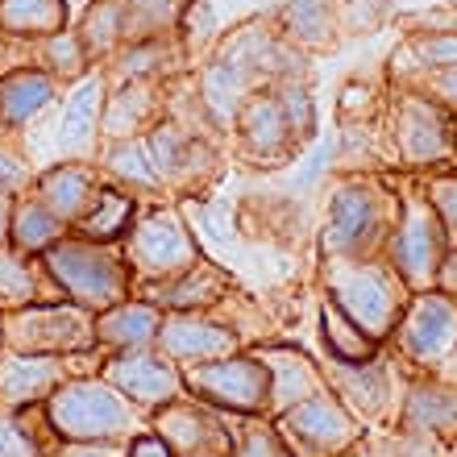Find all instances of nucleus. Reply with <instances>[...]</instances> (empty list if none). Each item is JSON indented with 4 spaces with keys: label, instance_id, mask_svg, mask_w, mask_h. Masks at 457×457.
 I'll return each mask as SVG.
<instances>
[{
    "label": "nucleus",
    "instance_id": "obj_15",
    "mask_svg": "<svg viewBox=\"0 0 457 457\" xmlns=\"http://www.w3.org/2000/svg\"><path fill=\"white\" fill-rule=\"evenodd\" d=\"M145 150H150V162H154L158 179H162V192L195 187L204 167L212 162L204 142H195V133H187L179 120H167V117L145 133Z\"/></svg>",
    "mask_w": 457,
    "mask_h": 457
},
{
    "label": "nucleus",
    "instance_id": "obj_6",
    "mask_svg": "<svg viewBox=\"0 0 457 457\" xmlns=\"http://www.w3.org/2000/svg\"><path fill=\"white\" fill-rule=\"evenodd\" d=\"M187 395L228 416H270V370L258 353H228L217 361L183 366Z\"/></svg>",
    "mask_w": 457,
    "mask_h": 457
},
{
    "label": "nucleus",
    "instance_id": "obj_27",
    "mask_svg": "<svg viewBox=\"0 0 457 457\" xmlns=\"http://www.w3.org/2000/svg\"><path fill=\"white\" fill-rule=\"evenodd\" d=\"M71 228L62 225L54 212H50L34 192H25L12 200V217H9V245L17 253H29V258H42V253Z\"/></svg>",
    "mask_w": 457,
    "mask_h": 457
},
{
    "label": "nucleus",
    "instance_id": "obj_18",
    "mask_svg": "<svg viewBox=\"0 0 457 457\" xmlns=\"http://www.w3.org/2000/svg\"><path fill=\"white\" fill-rule=\"evenodd\" d=\"M162 120V96H158L154 79H125L117 92L104 100V117H100V137L109 142H129L145 137Z\"/></svg>",
    "mask_w": 457,
    "mask_h": 457
},
{
    "label": "nucleus",
    "instance_id": "obj_32",
    "mask_svg": "<svg viewBox=\"0 0 457 457\" xmlns=\"http://www.w3.org/2000/svg\"><path fill=\"white\" fill-rule=\"evenodd\" d=\"M278 34L287 37L291 46L320 50L333 46L337 37V12L328 0H287L278 9Z\"/></svg>",
    "mask_w": 457,
    "mask_h": 457
},
{
    "label": "nucleus",
    "instance_id": "obj_33",
    "mask_svg": "<svg viewBox=\"0 0 457 457\" xmlns=\"http://www.w3.org/2000/svg\"><path fill=\"white\" fill-rule=\"evenodd\" d=\"M120 4V46L162 37L179 29L183 4L187 0H117Z\"/></svg>",
    "mask_w": 457,
    "mask_h": 457
},
{
    "label": "nucleus",
    "instance_id": "obj_25",
    "mask_svg": "<svg viewBox=\"0 0 457 457\" xmlns=\"http://www.w3.org/2000/svg\"><path fill=\"white\" fill-rule=\"evenodd\" d=\"M50 300H62V291L46 275L42 258H29V253H17L12 245H4L0 250V316Z\"/></svg>",
    "mask_w": 457,
    "mask_h": 457
},
{
    "label": "nucleus",
    "instance_id": "obj_29",
    "mask_svg": "<svg viewBox=\"0 0 457 457\" xmlns=\"http://www.w3.org/2000/svg\"><path fill=\"white\" fill-rule=\"evenodd\" d=\"M59 436L42 408H0V457H54Z\"/></svg>",
    "mask_w": 457,
    "mask_h": 457
},
{
    "label": "nucleus",
    "instance_id": "obj_21",
    "mask_svg": "<svg viewBox=\"0 0 457 457\" xmlns=\"http://www.w3.org/2000/svg\"><path fill=\"white\" fill-rule=\"evenodd\" d=\"M253 84H258V79H253L237 59L217 54V59L204 67V75H200V109H204V117L212 120L217 129H233L241 104L253 96L250 92Z\"/></svg>",
    "mask_w": 457,
    "mask_h": 457
},
{
    "label": "nucleus",
    "instance_id": "obj_44",
    "mask_svg": "<svg viewBox=\"0 0 457 457\" xmlns=\"http://www.w3.org/2000/svg\"><path fill=\"white\" fill-rule=\"evenodd\" d=\"M428 200H433L436 217H441V225H449L457 233V179L453 175H441V179H433V187H428Z\"/></svg>",
    "mask_w": 457,
    "mask_h": 457
},
{
    "label": "nucleus",
    "instance_id": "obj_52",
    "mask_svg": "<svg viewBox=\"0 0 457 457\" xmlns=\"http://www.w3.org/2000/svg\"><path fill=\"white\" fill-rule=\"evenodd\" d=\"M4 42H9V37H4V34H0V54H4ZM0 67H4V62H0Z\"/></svg>",
    "mask_w": 457,
    "mask_h": 457
},
{
    "label": "nucleus",
    "instance_id": "obj_20",
    "mask_svg": "<svg viewBox=\"0 0 457 457\" xmlns=\"http://www.w3.org/2000/svg\"><path fill=\"white\" fill-rule=\"evenodd\" d=\"M258 358L270 370V416H283V411L303 403V399L328 391L325 374L316 370L303 353H295L291 345H266V349H258Z\"/></svg>",
    "mask_w": 457,
    "mask_h": 457
},
{
    "label": "nucleus",
    "instance_id": "obj_30",
    "mask_svg": "<svg viewBox=\"0 0 457 457\" xmlns=\"http://www.w3.org/2000/svg\"><path fill=\"white\" fill-rule=\"evenodd\" d=\"M100 175L112 183H120L125 192L142 195H162V179H158L145 137H129V142H109L100 154Z\"/></svg>",
    "mask_w": 457,
    "mask_h": 457
},
{
    "label": "nucleus",
    "instance_id": "obj_36",
    "mask_svg": "<svg viewBox=\"0 0 457 457\" xmlns=\"http://www.w3.org/2000/svg\"><path fill=\"white\" fill-rule=\"evenodd\" d=\"M175 59H179V46H175L167 34L145 37V42H129V46H120L117 75L120 79H162V75L175 67Z\"/></svg>",
    "mask_w": 457,
    "mask_h": 457
},
{
    "label": "nucleus",
    "instance_id": "obj_49",
    "mask_svg": "<svg viewBox=\"0 0 457 457\" xmlns=\"http://www.w3.org/2000/svg\"><path fill=\"white\" fill-rule=\"evenodd\" d=\"M433 87L441 92V100H445L449 109H457V67H445V71H436Z\"/></svg>",
    "mask_w": 457,
    "mask_h": 457
},
{
    "label": "nucleus",
    "instance_id": "obj_17",
    "mask_svg": "<svg viewBox=\"0 0 457 457\" xmlns=\"http://www.w3.org/2000/svg\"><path fill=\"white\" fill-rule=\"evenodd\" d=\"M233 129H237L241 150H245L253 162H278V158L291 154V145H300L287 125V117H283V104H278L275 92H258V96L245 100Z\"/></svg>",
    "mask_w": 457,
    "mask_h": 457
},
{
    "label": "nucleus",
    "instance_id": "obj_35",
    "mask_svg": "<svg viewBox=\"0 0 457 457\" xmlns=\"http://www.w3.org/2000/svg\"><path fill=\"white\" fill-rule=\"evenodd\" d=\"M403 424L416 433H449L457 428V391L445 386H416L403 411Z\"/></svg>",
    "mask_w": 457,
    "mask_h": 457
},
{
    "label": "nucleus",
    "instance_id": "obj_26",
    "mask_svg": "<svg viewBox=\"0 0 457 457\" xmlns=\"http://www.w3.org/2000/svg\"><path fill=\"white\" fill-rule=\"evenodd\" d=\"M104 100H109V84L104 75H84L71 87V96L62 104L59 117V150L62 154H84L87 142L100 133V117H104Z\"/></svg>",
    "mask_w": 457,
    "mask_h": 457
},
{
    "label": "nucleus",
    "instance_id": "obj_4",
    "mask_svg": "<svg viewBox=\"0 0 457 457\" xmlns=\"http://www.w3.org/2000/svg\"><path fill=\"white\" fill-rule=\"evenodd\" d=\"M120 253L129 262L133 291L158 287L167 278H179L183 270H192L200 262L192 228H187V220L170 204H154V208H145V212H137L129 237L120 241Z\"/></svg>",
    "mask_w": 457,
    "mask_h": 457
},
{
    "label": "nucleus",
    "instance_id": "obj_41",
    "mask_svg": "<svg viewBox=\"0 0 457 457\" xmlns=\"http://www.w3.org/2000/svg\"><path fill=\"white\" fill-rule=\"evenodd\" d=\"M29 187H34V167H29L25 150L12 137H0V195L17 200Z\"/></svg>",
    "mask_w": 457,
    "mask_h": 457
},
{
    "label": "nucleus",
    "instance_id": "obj_51",
    "mask_svg": "<svg viewBox=\"0 0 457 457\" xmlns=\"http://www.w3.org/2000/svg\"><path fill=\"white\" fill-rule=\"evenodd\" d=\"M67 4H71V17H75V12H84L87 4H92V0H67Z\"/></svg>",
    "mask_w": 457,
    "mask_h": 457
},
{
    "label": "nucleus",
    "instance_id": "obj_38",
    "mask_svg": "<svg viewBox=\"0 0 457 457\" xmlns=\"http://www.w3.org/2000/svg\"><path fill=\"white\" fill-rule=\"evenodd\" d=\"M42 54H46L42 71H50L54 79H84L87 75V50H84V37L75 29L42 37Z\"/></svg>",
    "mask_w": 457,
    "mask_h": 457
},
{
    "label": "nucleus",
    "instance_id": "obj_48",
    "mask_svg": "<svg viewBox=\"0 0 457 457\" xmlns=\"http://www.w3.org/2000/svg\"><path fill=\"white\" fill-rule=\"evenodd\" d=\"M436 287L445 295H457V250H445L441 258V270H436Z\"/></svg>",
    "mask_w": 457,
    "mask_h": 457
},
{
    "label": "nucleus",
    "instance_id": "obj_40",
    "mask_svg": "<svg viewBox=\"0 0 457 457\" xmlns=\"http://www.w3.org/2000/svg\"><path fill=\"white\" fill-rule=\"evenodd\" d=\"M411 59L428 67V71H445L457 67V29H433V34H411L408 42Z\"/></svg>",
    "mask_w": 457,
    "mask_h": 457
},
{
    "label": "nucleus",
    "instance_id": "obj_12",
    "mask_svg": "<svg viewBox=\"0 0 457 457\" xmlns=\"http://www.w3.org/2000/svg\"><path fill=\"white\" fill-rule=\"evenodd\" d=\"M175 366H200L228 353H241V333L208 312H162V328L154 341Z\"/></svg>",
    "mask_w": 457,
    "mask_h": 457
},
{
    "label": "nucleus",
    "instance_id": "obj_7",
    "mask_svg": "<svg viewBox=\"0 0 457 457\" xmlns=\"http://www.w3.org/2000/svg\"><path fill=\"white\" fill-rule=\"evenodd\" d=\"M391 220H399V204H391L374 183H345L337 187L333 204H328V225H325V250L333 258H370L378 241H386Z\"/></svg>",
    "mask_w": 457,
    "mask_h": 457
},
{
    "label": "nucleus",
    "instance_id": "obj_1",
    "mask_svg": "<svg viewBox=\"0 0 457 457\" xmlns=\"http://www.w3.org/2000/svg\"><path fill=\"white\" fill-rule=\"evenodd\" d=\"M42 411L59 441H133L150 433V416L100 374H71L42 403Z\"/></svg>",
    "mask_w": 457,
    "mask_h": 457
},
{
    "label": "nucleus",
    "instance_id": "obj_34",
    "mask_svg": "<svg viewBox=\"0 0 457 457\" xmlns=\"http://www.w3.org/2000/svg\"><path fill=\"white\" fill-rule=\"evenodd\" d=\"M320 325H325V349L333 361H370L374 358L378 341L370 333H361L333 300H325V308H320Z\"/></svg>",
    "mask_w": 457,
    "mask_h": 457
},
{
    "label": "nucleus",
    "instance_id": "obj_14",
    "mask_svg": "<svg viewBox=\"0 0 457 457\" xmlns=\"http://www.w3.org/2000/svg\"><path fill=\"white\" fill-rule=\"evenodd\" d=\"M399 341L408 349L411 361L420 366H436L457 353V303L445 295H420L408 308L403 325H399Z\"/></svg>",
    "mask_w": 457,
    "mask_h": 457
},
{
    "label": "nucleus",
    "instance_id": "obj_23",
    "mask_svg": "<svg viewBox=\"0 0 457 457\" xmlns=\"http://www.w3.org/2000/svg\"><path fill=\"white\" fill-rule=\"evenodd\" d=\"M59 96V79L42 67H12L0 75V129H21Z\"/></svg>",
    "mask_w": 457,
    "mask_h": 457
},
{
    "label": "nucleus",
    "instance_id": "obj_16",
    "mask_svg": "<svg viewBox=\"0 0 457 457\" xmlns=\"http://www.w3.org/2000/svg\"><path fill=\"white\" fill-rule=\"evenodd\" d=\"M100 183H104V175H100L96 162L62 158V162H54V167L37 170L29 192H34L37 200L62 220V225L75 228V220L87 212V204H92V195H96Z\"/></svg>",
    "mask_w": 457,
    "mask_h": 457
},
{
    "label": "nucleus",
    "instance_id": "obj_10",
    "mask_svg": "<svg viewBox=\"0 0 457 457\" xmlns=\"http://www.w3.org/2000/svg\"><path fill=\"white\" fill-rule=\"evenodd\" d=\"M441 258H445V225L436 217L433 200L399 204V220L391 233V270L408 287H428L436 283Z\"/></svg>",
    "mask_w": 457,
    "mask_h": 457
},
{
    "label": "nucleus",
    "instance_id": "obj_46",
    "mask_svg": "<svg viewBox=\"0 0 457 457\" xmlns=\"http://www.w3.org/2000/svg\"><path fill=\"white\" fill-rule=\"evenodd\" d=\"M391 4H395V0H345V9L353 12V21H361V25L383 21L386 12H391Z\"/></svg>",
    "mask_w": 457,
    "mask_h": 457
},
{
    "label": "nucleus",
    "instance_id": "obj_9",
    "mask_svg": "<svg viewBox=\"0 0 457 457\" xmlns=\"http://www.w3.org/2000/svg\"><path fill=\"white\" fill-rule=\"evenodd\" d=\"M100 353L50 358V353H17L0 349V408H42L71 374H96Z\"/></svg>",
    "mask_w": 457,
    "mask_h": 457
},
{
    "label": "nucleus",
    "instance_id": "obj_28",
    "mask_svg": "<svg viewBox=\"0 0 457 457\" xmlns=\"http://www.w3.org/2000/svg\"><path fill=\"white\" fill-rule=\"evenodd\" d=\"M71 29V4L67 0H0V34L42 42L50 34Z\"/></svg>",
    "mask_w": 457,
    "mask_h": 457
},
{
    "label": "nucleus",
    "instance_id": "obj_3",
    "mask_svg": "<svg viewBox=\"0 0 457 457\" xmlns=\"http://www.w3.org/2000/svg\"><path fill=\"white\" fill-rule=\"evenodd\" d=\"M0 349L17 353H50V358H79L96 349V312L71 300L29 303L0 316Z\"/></svg>",
    "mask_w": 457,
    "mask_h": 457
},
{
    "label": "nucleus",
    "instance_id": "obj_22",
    "mask_svg": "<svg viewBox=\"0 0 457 457\" xmlns=\"http://www.w3.org/2000/svg\"><path fill=\"white\" fill-rule=\"evenodd\" d=\"M162 328V308L142 295L120 300L117 308L96 316V349L100 353H117V349H145L158 341Z\"/></svg>",
    "mask_w": 457,
    "mask_h": 457
},
{
    "label": "nucleus",
    "instance_id": "obj_5",
    "mask_svg": "<svg viewBox=\"0 0 457 457\" xmlns=\"http://www.w3.org/2000/svg\"><path fill=\"white\" fill-rule=\"evenodd\" d=\"M399 283L403 278L391 266H378L370 258H358V262L333 258V266H328V300L374 341L391 333L399 320V308H403Z\"/></svg>",
    "mask_w": 457,
    "mask_h": 457
},
{
    "label": "nucleus",
    "instance_id": "obj_2",
    "mask_svg": "<svg viewBox=\"0 0 457 457\" xmlns=\"http://www.w3.org/2000/svg\"><path fill=\"white\" fill-rule=\"evenodd\" d=\"M46 275L62 291V300L79 303L87 312H109L120 300L133 295V275L120 245H100L79 233H62L46 253H42Z\"/></svg>",
    "mask_w": 457,
    "mask_h": 457
},
{
    "label": "nucleus",
    "instance_id": "obj_45",
    "mask_svg": "<svg viewBox=\"0 0 457 457\" xmlns=\"http://www.w3.org/2000/svg\"><path fill=\"white\" fill-rule=\"evenodd\" d=\"M333 154H337V145L328 142V137H325V142H316V145H312V154H308V162H303V167L295 170V187H312V183L320 179V175H325L328 162H333Z\"/></svg>",
    "mask_w": 457,
    "mask_h": 457
},
{
    "label": "nucleus",
    "instance_id": "obj_13",
    "mask_svg": "<svg viewBox=\"0 0 457 457\" xmlns=\"http://www.w3.org/2000/svg\"><path fill=\"white\" fill-rule=\"evenodd\" d=\"M395 142L399 154L424 167V162H441L457 150L453 120L449 112L428 96H403L395 109Z\"/></svg>",
    "mask_w": 457,
    "mask_h": 457
},
{
    "label": "nucleus",
    "instance_id": "obj_43",
    "mask_svg": "<svg viewBox=\"0 0 457 457\" xmlns=\"http://www.w3.org/2000/svg\"><path fill=\"white\" fill-rule=\"evenodd\" d=\"M54 457H129V441H59Z\"/></svg>",
    "mask_w": 457,
    "mask_h": 457
},
{
    "label": "nucleus",
    "instance_id": "obj_50",
    "mask_svg": "<svg viewBox=\"0 0 457 457\" xmlns=\"http://www.w3.org/2000/svg\"><path fill=\"white\" fill-rule=\"evenodd\" d=\"M9 217H12V200L0 195V250L9 245Z\"/></svg>",
    "mask_w": 457,
    "mask_h": 457
},
{
    "label": "nucleus",
    "instance_id": "obj_37",
    "mask_svg": "<svg viewBox=\"0 0 457 457\" xmlns=\"http://www.w3.org/2000/svg\"><path fill=\"white\" fill-rule=\"evenodd\" d=\"M228 433H233V457H291V449L283 445L275 424H266V416H233Z\"/></svg>",
    "mask_w": 457,
    "mask_h": 457
},
{
    "label": "nucleus",
    "instance_id": "obj_11",
    "mask_svg": "<svg viewBox=\"0 0 457 457\" xmlns=\"http://www.w3.org/2000/svg\"><path fill=\"white\" fill-rule=\"evenodd\" d=\"M275 428L283 436V445L291 449V457H333L358 433L349 408L333 391H320V395L303 399L283 416H275Z\"/></svg>",
    "mask_w": 457,
    "mask_h": 457
},
{
    "label": "nucleus",
    "instance_id": "obj_8",
    "mask_svg": "<svg viewBox=\"0 0 457 457\" xmlns=\"http://www.w3.org/2000/svg\"><path fill=\"white\" fill-rule=\"evenodd\" d=\"M96 374L109 386H117L133 408H142L145 416L170 408L187 395L183 386V370L162 353L158 345L145 349H117V353H100Z\"/></svg>",
    "mask_w": 457,
    "mask_h": 457
},
{
    "label": "nucleus",
    "instance_id": "obj_31",
    "mask_svg": "<svg viewBox=\"0 0 457 457\" xmlns=\"http://www.w3.org/2000/svg\"><path fill=\"white\" fill-rule=\"evenodd\" d=\"M328 383L337 386V399L345 408H358L366 416L386 403V366L370 361H328Z\"/></svg>",
    "mask_w": 457,
    "mask_h": 457
},
{
    "label": "nucleus",
    "instance_id": "obj_24",
    "mask_svg": "<svg viewBox=\"0 0 457 457\" xmlns=\"http://www.w3.org/2000/svg\"><path fill=\"white\" fill-rule=\"evenodd\" d=\"M137 212H142V208H137V195L125 192L120 183L104 179L96 187V195H92L87 212L75 220L71 233H79V237H87V241H100V245H120V241L129 237Z\"/></svg>",
    "mask_w": 457,
    "mask_h": 457
},
{
    "label": "nucleus",
    "instance_id": "obj_47",
    "mask_svg": "<svg viewBox=\"0 0 457 457\" xmlns=\"http://www.w3.org/2000/svg\"><path fill=\"white\" fill-rule=\"evenodd\" d=\"M129 457H175V453L158 433H142L129 441Z\"/></svg>",
    "mask_w": 457,
    "mask_h": 457
},
{
    "label": "nucleus",
    "instance_id": "obj_42",
    "mask_svg": "<svg viewBox=\"0 0 457 457\" xmlns=\"http://www.w3.org/2000/svg\"><path fill=\"white\" fill-rule=\"evenodd\" d=\"M179 37L187 42V46H195V50L217 37V12H212V4H208V0H187V4H183Z\"/></svg>",
    "mask_w": 457,
    "mask_h": 457
},
{
    "label": "nucleus",
    "instance_id": "obj_53",
    "mask_svg": "<svg viewBox=\"0 0 457 457\" xmlns=\"http://www.w3.org/2000/svg\"><path fill=\"white\" fill-rule=\"evenodd\" d=\"M453 4H457V0H453Z\"/></svg>",
    "mask_w": 457,
    "mask_h": 457
},
{
    "label": "nucleus",
    "instance_id": "obj_39",
    "mask_svg": "<svg viewBox=\"0 0 457 457\" xmlns=\"http://www.w3.org/2000/svg\"><path fill=\"white\" fill-rule=\"evenodd\" d=\"M275 96H278V104H283V117H287L295 142H308L316 133V100H312V92H308V84H303V79H287V84L275 87Z\"/></svg>",
    "mask_w": 457,
    "mask_h": 457
},
{
    "label": "nucleus",
    "instance_id": "obj_19",
    "mask_svg": "<svg viewBox=\"0 0 457 457\" xmlns=\"http://www.w3.org/2000/svg\"><path fill=\"white\" fill-rule=\"evenodd\" d=\"M133 295L158 303L162 312H208V308H217L228 295V283L217 266L200 258V262H195L192 270H183L179 278H167V283H158V287H142V291H133Z\"/></svg>",
    "mask_w": 457,
    "mask_h": 457
}]
</instances>
